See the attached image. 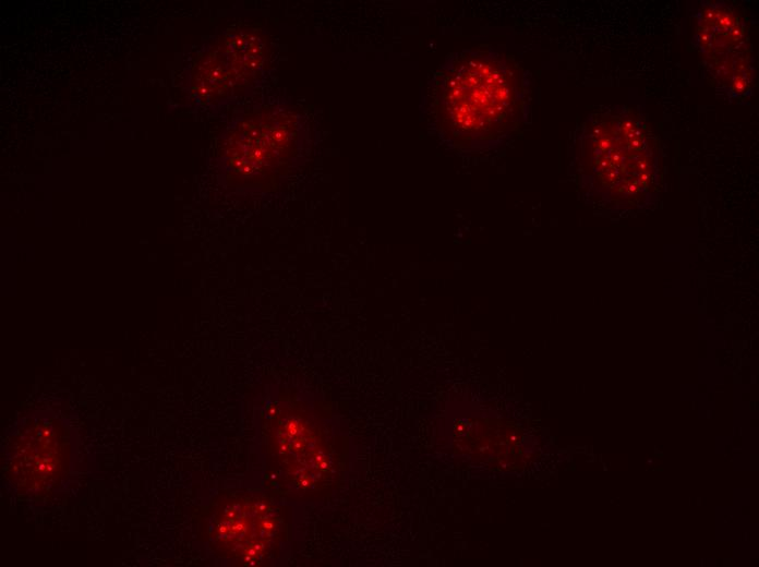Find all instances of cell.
<instances>
[{
  "mask_svg": "<svg viewBox=\"0 0 759 567\" xmlns=\"http://www.w3.org/2000/svg\"><path fill=\"white\" fill-rule=\"evenodd\" d=\"M517 73L502 59L463 58L442 82L441 111L456 134L497 135L516 119L520 108Z\"/></svg>",
  "mask_w": 759,
  "mask_h": 567,
  "instance_id": "cell-1",
  "label": "cell"
},
{
  "mask_svg": "<svg viewBox=\"0 0 759 567\" xmlns=\"http://www.w3.org/2000/svg\"><path fill=\"white\" fill-rule=\"evenodd\" d=\"M590 159L594 171H615V186L632 181L646 184L655 156V141L648 125L632 111L615 110L597 119L588 133Z\"/></svg>",
  "mask_w": 759,
  "mask_h": 567,
  "instance_id": "cell-2",
  "label": "cell"
},
{
  "mask_svg": "<svg viewBox=\"0 0 759 567\" xmlns=\"http://www.w3.org/2000/svg\"><path fill=\"white\" fill-rule=\"evenodd\" d=\"M233 517L225 516L217 530V538L233 540V545L241 547L240 556L260 564L268 559L274 547L279 544L284 530V520L276 507L266 500L251 499L236 503L227 509Z\"/></svg>",
  "mask_w": 759,
  "mask_h": 567,
  "instance_id": "cell-3",
  "label": "cell"
},
{
  "mask_svg": "<svg viewBox=\"0 0 759 567\" xmlns=\"http://www.w3.org/2000/svg\"><path fill=\"white\" fill-rule=\"evenodd\" d=\"M287 422L277 423V430L272 442H275L277 456L286 454L284 460L291 458L294 462L289 470H293L291 474H297L299 461L300 473L299 479L304 478V488L315 486L321 482L322 475L326 471V459L328 449L325 447L323 437L316 438L318 432L315 425L305 422H297L292 419H287Z\"/></svg>",
  "mask_w": 759,
  "mask_h": 567,
  "instance_id": "cell-4",
  "label": "cell"
}]
</instances>
